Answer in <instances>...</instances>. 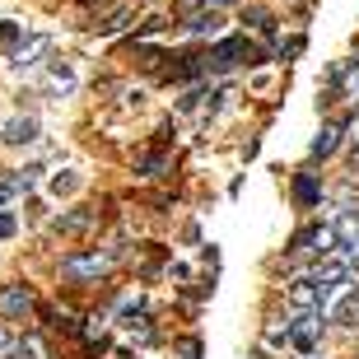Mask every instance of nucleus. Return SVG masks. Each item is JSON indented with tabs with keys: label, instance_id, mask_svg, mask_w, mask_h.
Instances as JSON below:
<instances>
[{
	"label": "nucleus",
	"instance_id": "2",
	"mask_svg": "<svg viewBox=\"0 0 359 359\" xmlns=\"http://www.w3.org/2000/svg\"><path fill=\"white\" fill-rule=\"evenodd\" d=\"M243 61H248V66H262L266 52L252 47L243 33H233V38H224V42H215V47H210V56H205V75H224V70L243 66Z\"/></svg>",
	"mask_w": 359,
	"mask_h": 359
},
{
	"label": "nucleus",
	"instance_id": "22",
	"mask_svg": "<svg viewBox=\"0 0 359 359\" xmlns=\"http://www.w3.org/2000/svg\"><path fill=\"white\" fill-rule=\"evenodd\" d=\"M280 52H285V56H299V52H304V38H290L285 47H280Z\"/></svg>",
	"mask_w": 359,
	"mask_h": 359
},
{
	"label": "nucleus",
	"instance_id": "8",
	"mask_svg": "<svg viewBox=\"0 0 359 359\" xmlns=\"http://www.w3.org/2000/svg\"><path fill=\"white\" fill-rule=\"evenodd\" d=\"M5 145H33L38 140V117H14V121H5V135H0Z\"/></svg>",
	"mask_w": 359,
	"mask_h": 359
},
{
	"label": "nucleus",
	"instance_id": "12",
	"mask_svg": "<svg viewBox=\"0 0 359 359\" xmlns=\"http://www.w3.org/2000/svg\"><path fill=\"white\" fill-rule=\"evenodd\" d=\"M47 89L52 93H70L75 89V70H70L66 61H52V66H47Z\"/></svg>",
	"mask_w": 359,
	"mask_h": 359
},
{
	"label": "nucleus",
	"instance_id": "14",
	"mask_svg": "<svg viewBox=\"0 0 359 359\" xmlns=\"http://www.w3.org/2000/svg\"><path fill=\"white\" fill-rule=\"evenodd\" d=\"M163 168H168V154H163V149H154V154H145V159L135 163V173H140V177H159Z\"/></svg>",
	"mask_w": 359,
	"mask_h": 359
},
{
	"label": "nucleus",
	"instance_id": "17",
	"mask_svg": "<svg viewBox=\"0 0 359 359\" xmlns=\"http://www.w3.org/2000/svg\"><path fill=\"white\" fill-rule=\"evenodd\" d=\"M14 196H19V173H5L0 177V210H5Z\"/></svg>",
	"mask_w": 359,
	"mask_h": 359
},
{
	"label": "nucleus",
	"instance_id": "4",
	"mask_svg": "<svg viewBox=\"0 0 359 359\" xmlns=\"http://www.w3.org/2000/svg\"><path fill=\"white\" fill-rule=\"evenodd\" d=\"M33 308H38V299H33V290H28L24 280H14V285H0V318L28 322V318H33Z\"/></svg>",
	"mask_w": 359,
	"mask_h": 359
},
{
	"label": "nucleus",
	"instance_id": "11",
	"mask_svg": "<svg viewBox=\"0 0 359 359\" xmlns=\"http://www.w3.org/2000/svg\"><path fill=\"white\" fill-rule=\"evenodd\" d=\"M290 304L294 308H327L322 304V290L313 285V280H294L290 285Z\"/></svg>",
	"mask_w": 359,
	"mask_h": 359
},
{
	"label": "nucleus",
	"instance_id": "5",
	"mask_svg": "<svg viewBox=\"0 0 359 359\" xmlns=\"http://www.w3.org/2000/svg\"><path fill=\"white\" fill-rule=\"evenodd\" d=\"M346 126H350V117L327 121V126L318 131V140H313V159H332V154H336V145H341V135H346Z\"/></svg>",
	"mask_w": 359,
	"mask_h": 359
},
{
	"label": "nucleus",
	"instance_id": "24",
	"mask_svg": "<svg viewBox=\"0 0 359 359\" xmlns=\"http://www.w3.org/2000/svg\"><path fill=\"white\" fill-rule=\"evenodd\" d=\"M5 350H10V336H5V332H0V355H5Z\"/></svg>",
	"mask_w": 359,
	"mask_h": 359
},
{
	"label": "nucleus",
	"instance_id": "18",
	"mask_svg": "<svg viewBox=\"0 0 359 359\" xmlns=\"http://www.w3.org/2000/svg\"><path fill=\"white\" fill-rule=\"evenodd\" d=\"M173 350H177V359H201V341H196V336H182Z\"/></svg>",
	"mask_w": 359,
	"mask_h": 359
},
{
	"label": "nucleus",
	"instance_id": "3",
	"mask_svg": "<svg viewBox=\"0 0 359 359\" xmlns=\"http://www.w3.org/2000/svg\"><path fill=\"white\" fill-rule=\"evenodd\" d=\"M327 332V318H322V308H294V318L285 322V341H290L299 355H313Z\"/></svg>",
	"mask_w": 359,
	"mask_h": 359
},
{
	"label": "nucleus",
	"instance_id": "20",
	"mask_svg": "<svg viewBox=\"0 0 359 359\" xmlns=\"http://www.w3.org/2000/svg\"><path fill=\"white\" fill-rule=\"evenodd\" d=\"M14 229H19L14 210H0V243H5V238H14Z\"/></svg>",
	"mask_w": 359,
	"mask_h": 359
},
{
	"label": "nucleus",
	"instance_id": "19",
	"mask_svg": "<svg viewBox=\"0 0 359 359\" xmlns=\"http://www.w3.org/2000/svg\"><path fill=\"white\" fill-rule=\"evenodd\" d=\"M19 38H24V24H0V52H5V47H14Z\"/></svg>",
	"mask_w": 359,
	"mask_h": 359
},
{
	"label": "nucleus",
	"instance_id": "1",
	"mask_svg": "<svg viewBox=\"0 0 359 359\" xmlns=\"http://www.w3.org/2000/svg\"><path fill=\"white\" fill-rule=\"evenodd\" d=\"M112 266H117V252L112 248H103V252L98 248L70 252V257H61V280H70V285H98Z\"/></svg>",
	"mask_w": 359,
	"mask_h": 359
},
{
	"label": "nucleus",
	"instance_id": "10",
	"mask_svg": "<svg viewBox=\"0 0 359 359\" xmlns=\"http://www.w3.org/2000/svg\"><path fill=\"white\" fill-rule=\"evenodd\" d=\"M93 224H98V210H70L56 219V233H89Z\"/></svg>",
	"mask_w": 359,
	"mask_h": 359
},
{
	"label": "nucleus",
	"instance_id": "7",
	"mask_svg": "<svg viewBox=\"0 0 359 359\" xmlns=\"http://www.w3.org/2000/svg\"><path fill=\"white\" fill-rule=\"evenodd\" d=\"M332 322H336V327H346V332L359 327V285H350V290L341 294V304L332 308Z\"/></svg>",
	"mask_w": 359,
	"mask_h": 359
},
{
	"label": "nucleus",
	"instance_id": "16",
	"mask_svg": "<svg viewBox=\"0 0 359 359\" xmlns=\"http://www.w3.org/2000/svg\"><path fill=\"white\" fill-rule=\"evenodd\" d=\"M126 19H131V5H121V10L112 14V19H103V24H93V33H117V28L126 24Z\"/></svg>",
	"mask_w": 359,
	"mask_h": 359
},
{
	"label": "nucleus",
	"instance_id": "6",
	"mask_svg": "<svg viewBox=\"0 0 359 359\" xmlns=\"http://www.w3.org/2000/svg\"><path fill=\"white\" fill-rule=\"evenodd\" d=\"M322 201V177L318 173H294V205L299 210H313Z\"/></svg>",
	"mask_w": 359,
	"mask_h": 359
},
{
	"label": "nucleus",
	"instance_id": "13",
	"mask_svg": "<svg viewBox=\"0 0 359 359\" xmlns=\"http://www.w3.org/2000/svg\"><path fill=\"white\" fill-rule=\"evenodd\" d=\"M47 47H52L47 38H28V47H19V52H14V61H10V66H14V70H28V66H38L33 56H42Z\"/></svg>",
	"mask_w": 359,
	"mask_h": 359
},
{
	"label": "nucleus",
	"instance_id": "9",
	"mask_svg": "<svg viewBox=\"0 0 359 359\" xmlns=\"http://www.w3.org/2000/svg\"><path fill=\"white\" fill-rule=\"evenodd\" d=\"M219 24H224V19H219V10H191V14L182 19V28L191 33V38H205V33H219Z\"/></svg>",
	"mask_w": 359,
	"mask_h": 359
},
{
	"label": "nucleus",
	"instance_id": "21",
	"mask_svg": "<svg viewBox=\"0 0 359 359\" xmlns=\"http://www.w3.org/2000/svg\"><path fill=\"white\" fill-rule=\"evenodd\" d=\"M75 187H80V177H70V173L66 177H61V173L52 177V191H56V196H61V191H75Z\"/></svg>",
	"mask_w": 359,
	"mask_h": 359
},
{
	"label": "nucleus",
	"instance_id": "23",
	"mask_svg": "<svg viewBox=\"0 0 359 359\" xmlns=\"http://www.w3.org/2000/svg\"><path fill=\"white\" fill-rule=\"evenodd\" d=\"M205 10H219V5H233V0H201Z\"/></svg>",
	"mask_w": 359,
	"mask_h": 359
},
{
	"label": "nucleus",
	"instance_id": "15",
	"mask_svg": "<svg viewBox=\"0 0 359 359\" xmlns=\"http://www.w3.org/2000/svg\"><path fill=\"white\" fill-rule=\"evenodd\" d=\"M248 19H252V28L262 33V38H276V19H271L266 10H248Z\"/></svg>",
	"mask_w": 359,
	"mask_h": 359
}]
</instances>
